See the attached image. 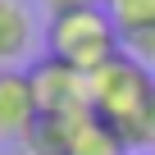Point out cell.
<instances>
[{"label": "cell", "instance_id": "cell-7", "mask_svg": "<svg viewBox=\"0 0 155 155\" xmlns=\"http://www.w3.org/2000/svg\"><path fill=\"white\" fill-rule=\"evenodd\" d=\"M23 146H28L32 155H64V123L50 119V114H41V119L32 123V132L23 137Z\"/></svg>", "mask_w": 155, "mask_h": 155}, {"label": "cell", "instance_id": "cell-5", "mask_svg": "<svg viewBox=\"0 0 155 155\" xmlns=\"http://www.w3.org/2000/svg\"><path fill=\"white\" fill-rule=\"evenodd\" d=\"M64 123V155H128V141L114 123H105L96 110L68 114Z\"/></svg>", "mask_w": 155, "mask_h": 155}, {"label": "cell", "instance_id": "cell-9", "mask_svg": "<svg viewBox=\"0 0 155 155\" xmlns=\"http://www.w3.org/2000/svg\"><path fill=\"white\" fill-rule=\"evenodd\" d=\"M110 9V18L119 28H137V23H150L155 18V0H101Z\"/></svg>", "mask_w": 155, "mask_h": 155}, {"label": "cell", "instance_id": "cell-1", "mask_svg": "<svg viewBox=\"0 0 155 155\" xmlns=\"http://www.w3.org/2000/svg\"><path fill=\"white\" fill-rule=\"evenodd\" d=\"M46 55L78 68V73H96L110 59L123 55V28L110 18L105 5H82V9H59L46 23Z\"/></svg>", "mask_w": 155, "mask_h": 155}, {"label": "cell", "instance_id": "cell-6", "mask_svg": "<svg viewBox=\"0 0 155 155\" xmlns=\"http://www.w3.org/2000/svg\"><path fill=\"white\" fill-rule=\"evenodd\" d=\"M32 46V18L18 0H0V68H14Z\"/></svg>", "mask_w": 155, "mask_h": 155}, {"label": "cell", "instance_id": "cell-10", "mask_svg": "<svg viewBox=\"0 0 155 155\" xmlns=\"http://www.w3.org/2000/svg\"><path fill=\"white\" fill-rule=\"evenodd\" d=\"M123 141H128V150H155V91H150L146 110L137 114V123L123 128Z\"/></svg>", "mask_w": 155, "mask_h": 155}, {"label": "cell", "instance_id": "cell-2", "mask_svg": "<svg viewBox=\"0 0 155 155\" xmlns=\"http://www.w3.org/2000/svg\"><path fill=\"white\" fill-rule=\"evenodd\" d=\"M150 91H155V78H150V68L137 64L132 55H119V59H110L105 68L87 73V101H91V110H96L105 123H114L119 132L137 123V114L146 110Z\"/></svg>", "mask_w": 155, "mask_h": 155}, {"label": "cell", "instance_id": "cell-8", "mask_svg": "<svg viewBox=\"0 0 155 155\" xmlns=\"http://www.w3.org/2000/svg\"><path fill=\"white\" fill-rule=\"evenodd\" d=\"M123 55H132L137 64L155 68V18L137 23V28H123Z\"/></svg>", "mask_w": 155, "mask_h": 155}, {"label": "cell", "instance_id": "cell-3", "mask_svg": "<svg viewBox=\"0 0 155 155\" xmlns=\"http://www.w3.org/2000/svg\"><path fill=\"white\" fill-rule=\"evenodd\" d=\"M28 82H32V96H37V110L50 114V119H68V114H87L91 101H87V73H78L59 59H37L28 68Z\"/></svg>", "mask_w": 155, "mask_h": 155}, {"label": "cell", "instance_id": "cell-11", "mask_svg": "<svg viewBox=\"0 0 155 155\" xmlns=\"http://www.w3.org/2000/svg\"><path fill=\"white\" fill-rule=\"evenodd\" d=\"M41 5H46L50 14H59V9H82V5H101V0H41Z\"/></svg>", "mask_w": 155, "mask_h": 155}, {"label": "cell", "instance_id": "cell-4", "mask_svg": "<svg viewBox=\"0 0 155 155\" xmlns=\"http://www.w3.org/2000/svg\"><path fill=\"white\" fill-rule=\"evenodd\" d=\"M41 119L32 82L23 68H0V141H23Z\"/></svg>", "mask_w": 155, "mask_h": 155}]
</instances>
